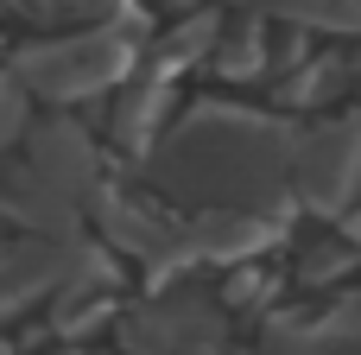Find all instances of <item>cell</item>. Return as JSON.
<instances>
[{
  "mask_svg": "<svg viewBox=\"0 0 361 355\" xmlns=\"http://www.w3.org/2000/svg\"><path fill=\"white\" fill-rule=\"evenodd\" d=\"M121 44L108 38V32H95V38H70V44H51V51H25V83L32 89H51V95H82V89H95V83H108V76H121Z\"/></svg>",
  "mask_w": 361,
  "mask_h": 355,
  "instance_id": "cell-1",
  "label": "cell"
},
{
  "mask_svg": "<svg viewBox=\"0 0 361 355\" xmlns=\"http://www.w3.org/2000/svg\"><path fill=\"white\" fill-rule=\"evenodd\" d=\"M19 121H25V95H19L13 83H0V146L19 133Z\"/></svg>",
  "mask_w": 361,
  "mask_h": 355,
  "instance_id": "cell-2",
  "label": "cell"
},
{
  "mask_svg": "<svg viewBox=\"0 0 361 355\" xmlns=\"http://www.w3.org/2000/svg\"><path fill=\"white\" fill-rule=\"evenodd\" d=\"M0 355H6V349H0Z\"/></svg>",
  "mask_w": 361,
  "mask_h": 355,
  "instance_id": "cell-3",
  "label": "cell"
}]
</instances>
